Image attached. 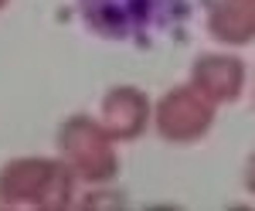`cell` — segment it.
Returning <instances> with one entry per match:
<instances>
[{
	"instance_id": "cell-1",
	"label": "cell",
	"mask_w": 255,
	"mask_h": 211,
	"mask_svg": "<svg viewBox=\"0 0 255 211\" xmlns=\"http://www.w3.org/2000/svg\"><path fill=\"white\" fill-rule=\"evenodd\" d=\"M85 24L106 38H150L184 17V0H79Z\"/></svg>"
}]
</instances>
